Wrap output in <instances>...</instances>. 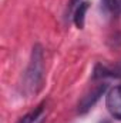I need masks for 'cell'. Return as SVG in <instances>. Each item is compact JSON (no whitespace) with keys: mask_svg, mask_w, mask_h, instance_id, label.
Here are the masks:
<instances>
[{"mask_svg":"<svg viewBox=\"0 0 121 123\" xmlns=\"http://www.w3.org/2000/svg\"><path fill=\"white\" fill-rule=\"evenodd\" d=\"M87 10H88V1H81L74 10L73 19H74V23L78 29H83V26H84V19H86V12Z\"/></svg>","mask_w":121,"mask_h":123,"instance_id":"277c9868","label":"cell"},{"mask_svg":"<svg viewBox=\"0 0 121 123\" xmlns=\"http://www.w3.org/2000/svg\"><path fill=\"white\" fill-rule=\"evenodd\" d=\"M81 3V0H70V3H68V14L73 12V9H76L78 4Z\"/></svg>","mask_w":121,"mask_h":123,"instance_id":"52a82bcc","label":"cell"},{"mask_svg":"<svg viewBox=\"0 0 121 123\" xmlns=\"http://www.w3.org/2000/svg\"><path fill=\"white\" fill-rule=\"evenodd\" d=\"M105 10L114 16H118L121 12V0H101Z\"/></svg>","mask_w":121,"mask_h":123,"instance_id":"8992f818","label":"cell"},{"mask_svg":"<svg viewBox=\"0 0 121 123\" xmlns=\"http://www.w3.org/2000/svg\"><path fill=\"white\" fill-rule=\"evenodd\" d=\"M43 62H44L43 49L40 44H36L31 52L30 63L24 73V89L29 93H36L43 83V76H44V63Z\"/></svg>","mask_w":121,"mask_h":123,"instance_id":"6da1fadb","label":"cell"},{"mask_svg":"<svg viewBox=\"0 0 121 123\" xmlns=\"http://www.w3.org/2000/svg\"><path fill=\"white\" fill-rule=\"evenodd\" d=\"M105 89H107V85H105V83H100V85L94 86L90 92L86 93V94L81 97V100L78 102L77 112H78L80 115H83V113H87L91 107H93V106L97 103V100H98V99H100V97L104 94Z\"/></svg>","mask_w":121,"mask_h":123,"instance_id":"7a4b0ae2","label":"cell"},{"mask_svg":"<svg viewBox=\"0 0 121 123\" xmlns=\"http://www.w3.org/2000/svg\"><path fill=\"white\" fill-rule=\"evenodd\" d=\"M43 107H44V105L37 106L33 112L27 113L26 116H23L19 123H37L38 120H40V117L43 116Z\"/></svg>","mask_w":121,"mask_h":123,"instance_id":"5b68a950","label":"cell"},{"mask_svg":"<svg viewBox=\"0 0 121 123\" xmlns=\"http://www.w3.org/2000/svg\"><path fill=\"white\" fill-rule=\"evenodd\" d=\"M105 106H107V110L110 112V115L114 119L121 120V85L114 86L107 93Z\"/></svg>","mask_w":121,"mask_h":123,"instance_id":"3957f363","label":"cell"}]
</instances>
